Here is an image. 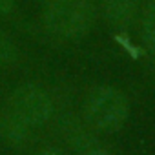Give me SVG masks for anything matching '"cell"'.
<instances>
[{"instance_id":"cell-1","label":"cell","mask_w":155,"mask_h":155,"mask_svg":"<svg viewBox=\"0 0 155 155\" xmlns=\"http://www.w3.org/2000/svg\"><path fill=\"white\" fill-rule=\"evenodd\" d=\"M40 17L53 37L79 40L93 29L97 11L90 0H42Z\"/></svg>"},{"instance_id":"cell-2","label":"cell","mask_w":155,"mask_h":155,"mask_svg":"<svg viewBox=\"0 0 155 155\" xmlns=\"http://www.w3.org/2000/svg\"><path fill=\"white\" fill-rule=\"evenodd\" d=\"M130 117L128 97L113 86H97L84 102V119L90 128L113 133L119 131Z\"/></svg>"},{"instance_id":"cell-3","label":"cell","mask_w":155,"mask_h":155,"mask_svg":"<svg viewBox=\"0 0 155 155\" xmlns=\"http://www.w3.org/2000/svg\"><path fill=\"white\" fill-rule=\"evenodd\" d=\"M8 110L29 128H40L53 117L55 104L44 88L37 84H20L9 95Z\"/></svg>"},{"instance_id":"cell-4","label":"cell","mask_w":155,"mask_h":155,"mask_svg":"<svg viewBox=\"0 0 155 155\" xmlns=\"http://www.w3.org/2000/svg\"><path fill=\"white\" fill-rule=\"evenodd\" d=\"M101 8L111 26L124 29L130 28L139 15L140 0H101Z\"/></svg>"},{"instance_id":"cell-5","label":"cell","mask_w":155,"mask_h":155,"mask_svg":"<svg viewBox=\"0 0 155 155\" xmlns=\"http://www.w3.org/2000/svg\"><path fill=\"white\" fill-rule=\"evenodd\" d=\"M31 130L26 122H22L17 115H13L8 108L0 113V140L13 148H22L31 140Z\"/></svg>"},{"instance_id":"cell-6","label":"cell","mask_w":155,"mask_h":155,"mask_svg":"<svg viewBox=\"0 0 155 155\" xmlns=\"http://www.w3.org/2000/svg\"><path fill=\"white\" fill-rule=\"evenodd\" d=\"M140 42L146 53L155 58V0H148L140 13Z\"/></svg>"},{"instance_id":"cell-7","label":"cell","mask_w":155,"mask_h":155,"mask_svg":"<svg viewBox=\"0 0 155 155\" xmlns=\"http://www.w3.org/2000/svg\"><path fill=\"white\" fill-rule=\"evenodd\" d=\"M62 131H64V137L66 140L77 148L79 151H84L86 148L93 146V139H91V133L86 126H82L81 122H77V120H69L62 126Z\"/></svg>"},{"instance_id":"cell-8","label":"cell","mask_w":155,"mask_h":155,"mask_svg":"<svg viewBox=\"0 0 155 155\" xmlns=\"http://www.w3.org/2000/svg\"><path fill=\"white\" fill-rule=\"evenodd\" d=\"M20 53L17 44L11 40V37L8 33H4L0 29V66H8V64H15L18 60Z\"/></svg>"},{"instance_id":"cell-9","label":"cell","mask_w":155,"mask_h":155,"mask_svg":"<svg viewBox=\"0 0 155 155\" xmlns=\"http://www.w3.org/2000/svg\"><path fill=\"white\" fill-rule=\"evenodd\" d=\"M81 155H113V153H111V151H108L106 148H101V146L93 144V146L86 148L84 151H81Z\"/></svg>"},{"instance_id":"cell-10","label":"cell","mask_w":155,"mask_h":155,"mask_svg":"<svg viewBox=\"0 0 155 155\" xmlns=\"http://www.w3.org/2000/svg\"><path fill=\"white\" fill-rule=\"evenodd\" d=\"M15 11V0H0V15H11Z\"/></svg>"},{"instance_id":"cell-11","label":"cell","mask_w":155,"mask_h":155,"mask_svg":"<svg viewBox=\"0 0 155 155\" xmlns=\"http://www.w3.org/2000/svg\"><path fill=\"white\" fill-rule=\"evenodd\" d=\"M37 155H66L62 150H58V148H53V146H49V148H42Z\"/></svg>"}]
</instances>
